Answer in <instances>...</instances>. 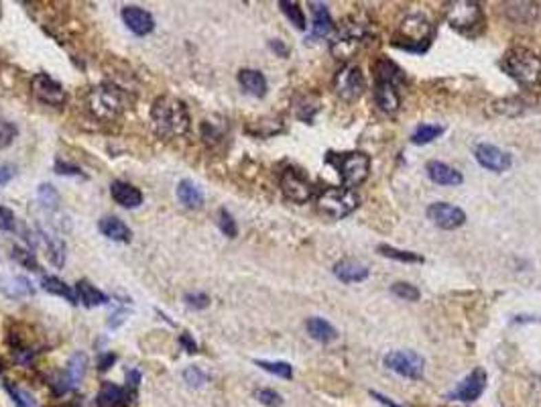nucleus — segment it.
Masks as SVG:
<instances>
[{"label":"nucleus","instance_id":"nucleus-1","mask_svg":"<svg viewBox=\"0 0 541 407\" xmlns=\"http://www.w3.org/2000/svg\"><path fill=\"white\" fill-rule=\"evenodd\" d=\"M151 125L159 136H183L189 131V112L185 102L173 96L157 98L151 106Z\"/></svg>","mask_w":541,"mask_h":407},{"label":"nucleus","instance_id":"nucleus-2","mask_svg":"<svg viewBox=\"0 0 541 407\" xmlns=\"http://www.w3.org/2000/svg\"><path fill=\"white\" fill-rule=\"evenodd\" d=\"M502 70L523 88L535 90L541 84V57L525 47H513L502 57Z\"/></svg>","mask_w":541,"mask_h":407},{"label":"nucleus","instance_id":"nucleus-3","mask_svg":"<svg viewBox=\"0 0 541 407\" xmlns=\"http://www.w3.org/2000/svg\"><path fill=\"white\" fill-rule=\"evenodd\" d=\"M434 27L421 12H411L399 25V35L393 37V45L401 47L405 51L423 53L432 45Z\"/></svg>","mask_w":541,"mask_h":407},{"label":"nucleus","instance_id":"nucleus-4","mask_svg":"<svg viewBox=\"0 0 541 407\" xmlns=\"http://www.w3.org/2000/svg\"><path fill=\"white\" fill-rule=\"evenodd\" d=\"M86 104L90 112L100 121H116L127 108V94L114 84H100L86 94Z\"/></svg>","mask_w":541,"mask_h":407},{"label":"nucleus","instance_id":"nucleus-5","mask_svg":"<svg viewBox=\"0 0 541 407\" xmlns=\"http://www.w3.org/2000/svg\"><path fill=\"white\" fill-rule=\"evenodd\" d=\"M326 161L340 174V180L346 189L359 187L370 174V157L361 151L350 153H328Z\"/></svg>","mask_w":541,"mask_h":407},{"label":"nucleus","instance_id":"nucleus-6","mask_svg":"<svg viewBox=\"0 0 541 407\" xmlns=\"http://www.w3.org/2000/svg\"><path fill=\"white\" fill-rule=\"evenodd\" d=\"M316 206L319 214L332 220H342L359 208V198L346 187H326L317 194Z\"/></svg>","mask_w":541,"mask_h":407},{"label":"nucleus","instance_id":"nucleus-7","mask_svg":"<svg viewBox=\"0 0 541 407\" xmlns=\"http://www.w3.org/2000/svg\"><path fill=\"white\" fill-rule=\"evenodd\" d=\"M446 21L450 23L452 29L464 33V35H474L476 29L485 25V14L482 6L472 0H452L444 6Z\"/></svg>","mask_w":541,"mask_h":407},{"label":"nucleus","instance_id":"nucleus-8","mask_svg":"<svg viewBox=\"0 0 541 407\" xmlns=\"http://www.w3.org/2000/svg\"><path fill=\"white\" fill-rule=\"evenodd\" d=\"M281 191L283 196L289 200V202H295V204H306L314 198V187L312 183L308 181V178L293 169V167H287L283 174H281Z\"/></svg>","mask_w":541,"mask_h":407},{"label":"nucleus","instance_id":"nucleus-9","mask_svg":"<svg viewBox=\"0 0 541 407\" xmlns=\"http://www.w3.org/2000/svg\"><path fill=\"white\" fill-rule=\"evenodd\" d=\"M385 366L389 371L399 373L405 379H421L423 368H425V361L413 353V351H391L385 357Z\"/></svg>","mask_w":541,"mask_h":407},{"label":"nucleus","instance_id":"nucleus-10","mask_svg":"<svg viewBox=\"0 0 541 407\" xmlns=\"http://www.w3.org/2000/svg\"><path fill=\"white\" fill-rule=\"evenodd\" d=\"M334 88L336 94L346 100V102H354L359 100L364 92V76L357 65H346L342 67L336 78H334Z\"/></svg>","mask_w":541,"mask_h":407},{"label":"nucleus","instance_id":"nucleus-11","mask_svg":"<svg viewBox=\"0 0 541 407\" xmlns=\"http://www.w3.org/2000/svg\"><path fill=\"white\" fill-rule=\"evenodd\" d=\"M31 88H33V94L37 100H41L43 104H49V106H63L65 104V90L63 86L49 78L47 74H37L33 80H31Z\"/></svg>","mask_w":541,"mask_h":407},{"label":"nucleus","instance_id":"nucleus-12","mask_svg":"<svg viewBox=\"0 0 541 407\" xmlns=\"http://www.w3.org/2000/svg\"><path fill=\"white\" fill-rule=\"evenodd\" d=\"M427 218L436 227L444 228V230H454V228H460L466 222V212L460 210L458 206L446 204V202H436V204L427 206Z\"/></svg>","mask_w":541,"mask_h":407},{"label":"nucleus","instance_id":"nucleus-13","mask_svg":"<svg viewBox=\"0 0 541 407\" xmlns=\"http://www.w3.org/2000/svg\"><path fill=\"white\" fill-rule=\"evenodd\" d=\"M485 387H487V373H485V368L478 366V368H474L472 373H468L466 379L452 391L450 399L466 401V404L476 401V399L482 395Z\"/></svg>","mask_w":541,"mask_h":407},{"label":"nucleus","instance_id":"nucleus-14","mask_svg":"<svg viewBox=\"0 0 541 407\" xmlns=\"http://www.w3.org/2000/svg\"><path fill=\"white\" fill-rule=\"evenodd\" d=\"M86 366H88V357L84 353H76L70 361H67V366L65 371L59 375L57 383H53L55 387V393H67L70 389H74L86 375Z\"/></svg>","mask_w":541,"mask_h":407},{"label":"nucleus","instance_id":"nucleus-15","mask_svg":"<svg viewBox=\"0 0 541 407\" xmlns=\"http://www.w3.org/2000/svg\"><path fill=\"white\" fill-rule=\"evenodd\" d=\"M474 157H476V161H478L485 169L496 171V174L507 171V169L511 167V163H513L509 153H505L502 149H498L495 145H489V143L478 145V147L474 149Z\"/></svg>","mask_w":541,"mask_h":407},{"label":"nucleus","instance_id":"nucleus-16","mask_svg":"<svg viewBox=\"0 0 541 407\" xmlns=\"http://www.w3.org/2000/svg\"><path fill=\"white\" fill-rule=\"evenodd\" d=\"M123 21L135 35H149L155 29L153 14L145 8H140V6H135V4L123 8Z\"/></svg>","mask_w":541,"mask_h":407},{"label":"nucleus","instance_id":"nucleus-17","mask_svg":"<svg viewBox=\"0 0 541 407\" xmlns=\"http://www.w3.org/2000/svg\"><path fill=\"white\" fill-rule=\"evenodd\" d=\"M334 275L342 283H361L370 275V271L364 263L357 259H342L334 265Z\"/></svg>","mask_w":541,"mask_h":407},{"label":"nucleus","instance_id":"nucleus-18","mask_svg":"<svg viewBox=\"0 0 541 407\" xmlns=\"http://www.w3.org/2000/svg\"><path fill=\"white\" fill-rule=\"evenodd\" d=\"M129 389H123L110 381H104L96 399V407H127L129 406Z\"/></svg>","mask_w":541,"mask_h":407},{"label":"nucleus","instance_id":"nucleus-19","mask_svg":"<svg viewBox=\"0 0 541 407\" xmlns=\"http://www.w3.org/2000/svg\"><path fill=\"white\" fill-rule=\"evenodd\" d=\"M110 194H112V200L123 208H138L142 204L140 189L127 181H112Z\"/></svg>","mask_w":541,"mask_h":407},{"label":"nucleus","instance_id":"nucleus-20","mask_svg":"<svg viewBox=\"0 0 541 407\" xmlns=\"http://www.w3.org/2000/svg\"><path fill=\"white\" fill-rule=\"evenodd\" d=\"M0 291L6 295V298H14V300H21V298H29L33 295V287L29 283L27 277H21V275H0Z\"/></svg>","mask_w":541,"mask_h":407},{"label":"nucleus","instance_id":"nucleus-21","mask_svg":"<svg viewBox=\"0 0 541 407\" xmlns=\"http://www.w3.org/2000/svg\"><path fill=\"white\" fill-rule=\"evenodd\" d=\"M98 228H100V232L106 238L116 240V242H131V238H133L131 228L127 227L120 218H116V216H104L98 222Z\"/></svg>","mask_w":541,"mask_h":407},{"label":"nucleus","instance_id":"nucleus-22","mask_svg":"<svg viewBox=\"0 0 541 407\" xmlns=\"http://www.w3.org/2000/svg\"><path fill=\"white\" fill-rule=\"evenodd\" d=\"M374 76H376V84H393L399 86L403 82V72L385 55H381L374 61Z\"/></svg>","mask_w":541,"mask_h":407},{"label":"nucleus","instance_id":"nucleus-23","mask_svg":"<svg viewBox=\"0 0 541 407\" xmlns=\"http://www.w3.org/2000/svg\"><path fill=\"white\" fill-rule=\"evenodd\" d=\"M427 176L432 181L440 183V185H460L464 178L460 171H456L454 167L442 163V161H429L427 163Z\"/></svg>","mask_w":541,"mask_h":407},{"label":"nucleus","instance_id":"nucleus-24","mask_svg":"<svg viewBox=\"0 0 541 407\" xmlns=\"http://www.w3.org/2000/svg\"><path fill=\"white\" fill-rule=\"evenodd\" d=\"M238 84L242 86V90L263 98L267 94V80L259 70H240L238 72Z\"/></svg>","mask_w":541,"mask_h":407},{"label":"nucleus","instance_id":"nucleus-25","mask_svg":"<svg viewBox=\"0 0 541 407\" xmlns=\"http://www.w3.org/2000/svg\"><path fill=\"white\" fill-rule=\"evenodd\" d=\"M312 14H314V25H312V33L310 39H319L330 35L332 31V17L330 10L323 2H312Z\"/></svg>","mask_w":541,"mask_h":407},{"label":"nucleus","instance_id":"nucleus-26","mask_svg":"<svg viewBox=\"0 0 541 407\" xmlns=\"http://www.w3.org/2000/svg\"><path fill=\"white\" fill-rule=\"evenodd\" d=\"M178 200L189 210H200L204 206V194L191 180H181L178 183Z\"/></svg>","mask_w":541,"mask_h":407},{"label":"nucleus","instance_id":"nucleus-27","mask_svg":"<svg viewBox=\"0 0 541 407\" xmlns=\"http://www.w3.org/2000/svg\"><path fill=\"white\" fill-rule=\"evenodd\" d=\"M306 328H308V334H310L314 340L321 342V344H328V342H332V340L338 338V330H336L328 320H323V317H310V320L306 322Z\"/></svg>","mask_w":541,"mask_h":407},{"label":"nucleus","instance_id":"nucleus-28","mask_svg":"<svg viewBox=\"0 0 541 407\" xmlns=\"http://www.w3.org/2000/svg\"><path fill=\"white\" fill-rule=\"evenodd\" d=\"M397 88L399 86H393V84H376V104L387 114H393L401 104V96Z\"/></svg>","mask_w":541,"mask_h":407},{"label":"nucleus","instance_id":"nucleus-29","mask_svg":"<svg viewBox=\"0 0 541 407\" xmlns=\"http://www.w3.org/2000/svg\"><path fill=\"white\" fill-rule=\"evenodd\" d=\"M76 293H78V300L86 306V308H96V306H104L108 302V298L96 289L88 279H80L78 285H76Z\"/></svg>","mask_w":541,"mask_h":407},{"label":"nucleus","instance_id":"nucleus-30","mask_svg":"<svg viewBox=\"0 0 541 407\" xmlns=\"http://www.w3.org/2000/svg\"><path fill=\"white\" fill-rule=\"evenodd\" d=\"M39 238H41L43 247L47 249L49 261L55 267H63V263H65V244H63V240H59L57 236L47 234L43 230H39Z\"/></svg>","mask_w":541,"mask_h":407},{"label":"nucleus","instance_id":"nucleus-31","mask_svg":"<svg viewBox=\"0 0 541 407\" xmlns=\"http://www.w3.org/2000/svg\"><path fill=\"white\" fill-rule=\"evenodd\" d=\"M43 289L53 293V295H59V298H65L70 304H78V295L70 289V285H65L61 279L57 277H43Z\"/></svg>","mask_w":541,"mask_h":407},{"label":"nucleus","instance_id":"nucleus-32","mask_svg":"<svg viewBox=\"0 0 541 407\" xmlns=\"http://www.w3.org/2000/svg\"><path fill=\"white\" fill-rule=\"evenodd\" d=\"M440 135H444V127H440V125H419L415 129V133L411 135V143L425 145V143L436 140Z\"/></svg>","mask_w":541,"mask_h":407},{"label":"nucleus","instance_id":"nucleus-33","mask_svg":"<svg viewBox=\"0 0 541 407\" xmlns=\"http://www.w3.org/2000/svg\"><path fill=\"white\" fill-rule=\"evenodd\" d=\"M379 253L383 257H389V259H397L401 263H423V257L417 255V253H411V251H401V249H395V247H389V244H381L379 247Z\"/></svg>","mask_w":541,"mask_h":407},{"label":"nucleus","instance_id":"nucleus-34","mask_svg":"<svg viewBox=\"0 0 541 407\" xmlns=\"http://www.w3.org/2000/svg\"><path fill=\"white\" fill-rule=\"evenodd\" d=\"M279 8L285 12V17L299 29V31H304L306 29V14H304V10L299 8V4L297 2H291V0H281L279 2Z\"/></svg>","mask_w":541,"mask_h":407},{"label":"nucleus","instance_id":"nucleus-35","mask_svg":"<svg viewBox=\"0 0 541 407\" xmlns=\"http://www.w3.org/2000/svg\"><path fill=\"white\" fill-rule=\"evenodd\" d=\"M495 110L498 114H505V116H517L525 110V100L523 98H505V100H498L495 102Z\"/></svg>","mask_w":541,"mask_h":407},{"label":"nucleus","instance_id":"nucleus-36","mask_svg":"<svg viewBox=\"0 0 541 407\" xmlns=\"http://www.w3.org/2000/svg\"><path fill=\"white\" fill-rule=\"evenodd\" d=\"M37 200H39V204H41L43 208H47V210H57V206H59V194H57V189H55L51 183H41V185H39V189H37Z\"/></svg>","mask_w":541,"mask_h":407},{"label":"nucleus","instance_id":"nucleus-37","mask_svg":"<svg viewBox=\"0 0 541 407\" xmlns=\"http://www.w3.org/2000/svg\"><path fill=\"white\" fill-rule=\"evenodd\" d=\"M255 364L257 366H261L263 371H267V373H270V375H277V377H281V379H291L293 377V368H291V364L285 361H255Z\"/></svg>","mask_w":541,"mask_h":407},{"label":"nucleus","instance_id":"nucleus-38","mask_svg":"<svg viewBox=\"0 0 541 407\" xmlns=\"http://www.w3.org/2000/svg\"><path fill=\"white\" fill-rule=\"evenodd\" d=\"M391 291H393L397 298L405 300V302H417V300L421 298L419 289H417L415 285H411V283H405V281H397V283H393V285H391Z\"/></svg>","mask_w":541,"mask_h":407},{"label":"nucleus","instance_id":"nucleus-39","mask_svg":"<svg viewBox=\"0 0 541 407\" xmlns=\"http://www.w3.org/2000/svg\"><path fill=\"white\" fill-rule=\"evenodd\" d=\"M6 391L10 393V397L14 399V404L19 407H35V399L29 391H23L19 387H12L10 383H6Z\"/></svg>","mask_w":541,"mask_h":407},{"label":"nucleus","instance_id":"nucleus-40","mask_svg":"<svg viewBox=\"0 0 541 407\" xmlns=\"http://www.w3.org/2000/svg\"><path fill=\"white\" fill-rule=\"evenodd\" d=\"M12 257H14L23 267H27V269H31V271H39L37 259H35V255H33L31 251H25V249H21V247H14V249H12Z\"/></svg>","mask_w":541,"mask_h":407},{"label":"nucleus","instance_id":"nucleus-41","mask_svg":"<svg viewBox=\"0 0 541 407\" xmlns=\"http://www.w3.org/2000/svg\"><path fill=\"white\" fill-rule=\"evenodd\" d=\"M255 399L267 407H279L283 404V397L277 391H273V389H257L255 391Z\"/></svg>","mask_w":541,"mask_h":407},{"label":"nucleus","instance_id":"nucleus-42","mask_svg":"<svg viewBox=\"0 0 541 407\" xmlns=\"http://www.w3.org/2000/svg\"><path fill=\"white\" fill-rule=\"evenodd\" d=\"M218 227H220V230L224 232L228 238H234V236L238 234V228H236V222H234L232 214H230L228 210H224V208L218 212Z\"/></svg>","mask_w":541,"mask_h":407},{"label":"nucleus","instance_id":"nucleus-43","mask_svg":"<svg viewBox=\"0 0 541 407\" xmlns=\"http://www.w3.org/2000/svg\"><path fill=\"white\" fill-rule=\"evenodd\" d=\"M206 375L198 368V366H187L185 371H183V381L189 385V387H202L204 383H206Z\"/></svg>","mask_w":541,"mask_h":407},{"label":"nucleus","instance_id":"nucleus-44","mask_svg":"<svg viewBox=\"0 0 541 407\" xmlns=\"http://www.w3.org/2000/svg\"><path fill=\"white\" fill-rule=\"evenodd\" d=\"M17 136V127L6 123V121H0V149H6Z\"/></svg>","mask_w":541,"mask_h":407},{"label":"nucleus","instance_id":"nucleus-45","mask_svg":"<svg viewBox=\"0 0 541 407\" xmlns=\"http://www.w3.org/2000/svg\"><path fill=\"white\" fill-rule=\"evenodd\" d=\"M183 300L189 308H195V310H204L210 306V298L206 293H185Z\"/></svg>","mask_w":541,"mask_h":407},{"label":"nucleus","instance_id":"nucleus-46","mask_svg":"<svg viewBox=\"0 0 541 407\" xmlns=\"http://www.w3.org/2000/svg\"><path fill=\"white\" fill-rule=\"evenodd\" d=\"M0 230H4V232L14 230V214H12V210H8L4 206H0Z\"/></svg>","mask_w":541,"mask_h":407},{"label":"nucleus","instance_id":"nucleus-47","mask_svg":"<svg viewBox=\"0 0 541 407\" xmlns=\"http://www.w3.org/2000/svg\"><path fill=\"white\" fill-rule=\"evenodd\" d=\"M55 171L61 174V176H82V169L76 167V165H70V163H63V161H57L55 163Z\"/></svg>","mask_w":541,"mask_h":407},{"label":"nucleus","instance_id":"nucleus-48","mask_svg":"<svg viewBox=\"0 0 541 407\" xmlns=\"http://www.w3.org/2000/svg\"><path fill=\"white\" fill-rule=\"evenodd\" d=\"M14 176V167L12 165H0V185H6Z\"/></svg>","mask_w":541,"mask_h":407},{"label":"nucleus","instance_id":"nucleus-49","mask_svg":"<svg viewBox=\"0 0 541 407\" xmlns=\"http://www.w3.org/2000/svg\"><path fill=\"white\" fill-rule=\"evenodd\" d=\"M269 45L270 49H273L277 55H281V57H287V55H289V47L285 45L283 41H279V39H273Z\"/></svg>","mask_w":541,"mask_h":407},{"label":"nucleus","instance_id":"nucleus-50","mask_svg":"<svg viewBox=\"0 0 541 407\" xmlns=\"http://www.w3.org/2000/svg\"><path fill=\"white\" fill-rule=\"evenodd\" d=\"M114 361H116V357H114L112 353H106V355H102V357H100L98 366H100V371H108V368L114 364Z\"/></svg>","mask_w":541,"mask_h":407},{"label":"nucleus","instance_id":"nucleus-51","mask_svg":"<svg viewBox=\"0 0 541 407\" xmlns=\"http://www.w3.org/2000/svg\"><path fill=\"white\" fill-rule=\"evenodd\" d=\"M138 383H140V373H138L136 368L129 371V373H127V385H129L131 389H136Z\"/></svg>","mask_w":541,"mask_h":407},{"label":"nucleus","instance_id":"nucleus-52","mask_svg":"<svg viewBox=\"0 0 541 407\" xmlns=\"http://www.w3.org/2000/svg\"><path fill=\"white\" fill-rule=\"evenodd\" d=\"M180 342L183 344V346H185V351H187V353H198V344H195V342L189 338V334H181Z\"/></svg>","mask_w":541,"mask_h":407},{"label":"nucleus","instance_id":"nucleus-53","mask_svg":"<svg viewBox=\"0 0 541 407\" xmlns=\"http://www.w3.org/2000/svg\"><path fill=\"white\" fill-rule=\"evenodd\" d=\"M370 395H372V397H374L376 401H381L383 406H387V407H401V406H397L395 401H391L389 397H385L383 393H376V391H370Z\"/></svg>","mask_w":541,"mask_h":407},{"label":"nucleus","instance_id":"nucleus-54","mask_svg":"<svg viewBox=\"0 0 541 407\" xmlns=\"http://www.w3.org/2000/svg\"><path fill=\"white\" fill-rule=\"evenodd\" d=\"M0 17H2V10H0Z\"/></svg>","mask_w":541,"mask_h":407}]
</instances>
